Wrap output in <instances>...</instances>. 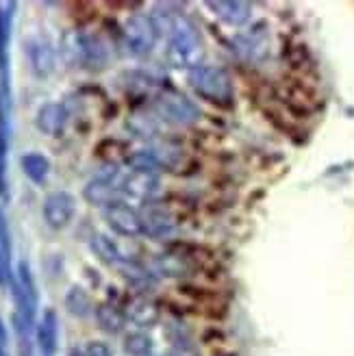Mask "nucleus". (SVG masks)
I'll use <instances>...</instances> for the list:
<instances>
[{
  "label": "nucleus",
  "mask_w": 354,
  "mask_h": 356,
  "mask_svg": "<svg viewBox=\"0 0 354 356\" xmlns=\"http://www.w3.org/2000/svg\"><path fill=\"white\" fill-rule=\"evenodd\" d=\"M170 46H168V59L174 67H181L191 72L193 67L202 65L204 59V44L200 38L198 26L189 17L176 13L174 24L170 31Z\"/></svg>",
  "instance_id": "nucleus-1"
},
{
  "label": "nucleus",
  "mask_w": 354,
  "mask_h": 356,
  "mask_svg": "<svg viewBox=\"0 0 354 356\" xmlns=\"http://www.w3.org/2000/svg\"><path fill=\"white\" fill-rule=\"evenodd\" d=\"M61 55L70 65H81L87 70H102L109 63V50L94 35L70 31L61 40Z\"/></svg>",
  "instance_id": "nucleus-2"
},
{
  "label": "nucleus",
  "mask_w": 354,
  "mask_h": 356,
  "mask_svg": "<svg viewBox=\"0 0 354 356\" xmlns=\"http://www.w3.org/2000/svg\"><path fill=\"white\" fill-rule=\"evenodd\" d=\"M189 85L196 89V94L216 102V104H231L233 100V81L224 67L218 65H198L187 74Z\"/></svg>",
  "instance_id": "nucleus-3"
},
{
  "label": "nucleus",
  "mask_w": 354,
  "mask_h": 356,
  "mask_svg": "<svg viewBox=\"0 0 354 356\" xmlns=\"http://www.w3.org/2000/svg\"><path fill=\"white\" fill-rule=\"evenodd\" d=\"M152 111L156 113L159 120L174 124V127H191V124H196L202 118L198 104L179 92L161 94L156 98Z\"/></svg>",
  "instance_id": "nucleus-4"
},
{
  "label": "nucleus",
  "mask_w": 354,
  "mask_h": 356,
  "mask_svg": "<svg viewBox=\"0 0 354 356\" xmlns=\"http://www.w3.org/2000/svg\"><path fill=\"white\" fill-rule=\"evenodd\" d=\"M159 40V31L152 24L150 15H131L124 24V46L133 57H146L152 52Z\"/></svg>",
  "instance_id": "nucleus-5"
},
{
  "label": "nucleus",
  "mask_w": 354,
  "mask_h": 356,
  "mask_svg": "<svg viewBox=\"0 0 354 356\" xmlns=\"http://www.w3.org/2000/svg\"><path fill=\"white\" fill-rule=\"evenodd\" d=\"M122 200L124 202H137V204H150L156 202L161 193V181L159 174H146V172H131L122 178Z\"/></svg>",
  "instance_id": "nucleus-6"
},
{
  "label": "nucleus",
  "mask_w": 354,
  "mask_h": 356,
  "mask_svg": "<svg viewBox=\"0 0 354 356\" xmlns=\"http://www.w3.org/2000/svg\"><path fill=\"white\" fill-rule=\"evenodd\" d=\"M139 218H141V233L150 239H168L174 235L176 226H179L174 213L159 202L146 204L139 211Z\"/></svg>",
  "instance_id": "nucleus-7"
},
{
  "label": "nucleus",
  "mask_w": 354,
  "mask_h": 356,
  "mask_svg": "<svg viewBox=\"0 0 354 356\" xmlns=\"http://www.w3.org/2000/svg\"><path fill=\"white\" fill-rule=\"evenodd\" d=\"M42 211H44V222L50 228L61 230L74 220L77 198L70 191H52L46 195Z\"/></svg>",
  "instance_id": "nucleus-8"
},
{
  "label": "nucleus",
  "mask_w": 354,
  "mask_h": 356,
  "mask_svg": "<svg viewBox=\"0 0 354 356\" xmlns=\"http://www.w3.org/2000/svg\"><path fill=\"white\" fill-rule=\"evenodd\" d=\"M102 216L107 226L113 230V233L122 235V237H137L144 235L141 233V218L139 211L133 209L129 202H115L109 204L107 209H102Z\"/></svg>",
  "instance_id": "nucleus-9"
},
{
  "label": "nucleus",
  "mask_w": 354,
  "mask_h": 356,
  "mask_svg": "<svg viewBox=\"0 0 354 356\" xmlns=\"http://www.w3.org/2000/svg\"><path fill=\"white\" fill-rule=\"evenodd\" d=\"M15 5H0V89H9V44Z\"/></svg>",
  "instance_id": "nucleus-10"
},
{
  "label": "nucleus",
  "mask_w": 354,
  "mask_h": 356,
  "mask_svg": "<svg viewBox=\"0 0 354 356\" xmlns=\"http://www.w3.org/2000/svg\"><path fill=\"white\" fill-rule=\"evenodd\" d=\"M127 319L139 328H152L161 319V309L148 296H135L127 307Z\"/></svg>",
  "instance_id": "nucleus-11"
},
{
  "label": "nucleus",
  "mask_w": 354,
  "mask_h": 356,
  "mask_svg": "<svg viewBox=\"0 0 354 356\" xmlns=\"http://www.w3.org/2000/svg\"><path fill=\"white\" fill-rule=\"evenodd\" d=\"M67 124V111L61 102H46L40 106L38 118H35V127H38L44 135L57 137L63 133Z\"/></svg>",
  "instance_id": "nucleus-12"
},
{
  "label": "nucleus",
  "mask_w": 354,
  "mask_h": 356,
  "mask_svg": "<svg viewBox=\"0 0 354 356\" xmlns=\"http://www.w3.org/2000/svg\"><path fill=\"white\" fill-rule=\"evenodd\" d=\"M207 7L214 11L222 22L231 24V26H243L250 20V3H241V0H214V3H207Z\"/></svg>",
  "instance_id": "nucleus-13"
},
{
  "label": "nucleus",
  "mask_w": 354,
  "mask_h": 356,
  "mask_svg": "<svg viewBox=\"0 0 354 356\" xmlns=\"http://www.w3.org/2000/svg\"><path fill=\"white\" fill-rule=\"evenodd\" d=\"M38 341L44 356H55L59 346V317L52 309H46L38 328Z\"/></svg>",
  "instance_id": "nucleus-14"
},
{
  "label": "nucleus",
  "mask_w": 354,
  "mask_h": 356,
  "mask_svg": "<svg viewBox=\"0 0 354 356\" xmlns=\"http://www.w3.org/2000/svg\"><path fill=\"white\" fill-rule=\"evenodd\" d=\"M29 59H31V65H33V72L38 76H48L52 72V67H55V50L50 48L48 42H42V40H33L29 42Z\"/></svg>",
  "instance_id": "nucleus-15"
},
{
  "label": "nucleus",
  "mask_w": 354,
  "mask_h": 356,
  "mask_svg": "<svg viewBox=\"0 0 354 356\" xmlns=\"http://www.w3.org/2000/svg\"><path fill=\"white\" fill-rule=\"evenodd\" d=\"M96 322L104 332L118 334L124 330V326H127V313L120 311L115 305H98L96 307Z\"/></svg>",
  "instance_id": "nucleus-16"
},
{
  "label": "nucleus",
  "mask_w": 354,
  "mask_h": 356,
  "mask_svg": "<svg viewBox=\"0 0 354 356\" xmlns=\"http://www.w3.org/2000/svg\"><path fill=\"white\" fill-rule=\"evenodd\" d=\"M20 163H22L24 174L29 176V181H33L35 185L46 183V178L50 174V161H48L44 154H40V152H29V154L22 156Z\"/></svg>",
  "instance_id": "nucleus-17"
},
{
  "label": "nucleus",
  "mask_w": 354,
  "mask_h": 356,
  "mask_svg": "<svg viewBox=\"0 0 354 356\" xmlns=\"http://www.w3.org/2000/svg\"><path fill=\"white\" fill-rule=\"evenodd\" d=\"M90 245H92V252L102 261V263H107V265H118L122 259H127L122 252H120V248H118V243L111 239V237H107V235H94L92 237V241H90Z\"/></svg>",
  "instance_id": "nucleus-18"
},
{
  "label": "nucleus",
  "mask_w": 354,
  "mask_h": 356,
  "mask_svg": "<svg viewBox=\"0 0 354 356\" xmlns=\"http://www.w3.org/2000/svg\"><path fill=\"white\" fill-rule=\"evenodd\" d=\"M65 309L74 317H87L92 313L94 305H92L90 293H87L83 287H72L65 296Z\"/></svg>",
  "instance_id": "nucleus-19"
},
{
  "label": "nucleus",
  "mask_w": 354,
  "mask_h": 356,
  "mask_svg": "<svg viewBox=\"0 0 354 356\" xmlns=\"http://www.w3.org/2000/svg\"><path fill=\"white\" fill-rule=\"evenodd\" d=\"M159 120L156 113H133L127 122V127L137 135V137H154L159 133Z\"/></svg>",
  "instance_id": "nucleus-20"
},
{
  "label": "nucleus",
  "mask_w": 354,
  "mask_h": 356,
  "mask_svg": "<svg viewBox=\"0 0 354 356\" xmlns=\"http://www.w3.org/2000/svg\"><path fill=\"white\" fill-rule=\"evenodd\" d=\"M127 163L131 168V172H146V174H159L163 168H161V161L156 159L154 150H139V152H133Z\"/></svg>",
  "instance_id": "nucleus-21"
},
{
  "label": "nucleus",
  "mask_w": 354,
  "mask_h": 356,
  "mask_svg": "<svg viewBox=\"0 0 354 356\" xmlns=\"http://www.w3.org/2000/svg\"><path fill=\"white\" fill-rule=\"evenodd\" d=\"M154 272L159 276H185L187 263L176 254H161L154 261Z\"/></svg>",
  "instance_id": "nucleus-22"
},
{
  "label": "nucleus",
  "mask_w": 354,
  "mask_h": 356,
  "mask_svg": "<svg viewBox=\"0 0 354 356\" xmlns=\"http://www.w3.org/2000/svg\"><path fill=\"white\" fill-rule=\"evenodd\" d=\"M124 352L129 356H150L152 339L146 332H129L124 337Z\"/></svg>",
  "instance_id": "nucleus-23"
},
{
  "label": "nucleus",
  "mask_w": 354,
  "mask_h": 356,
  "mask_svg": "<svg viewBox=\"0 0 354 356\" xmlns=\"http://www.w3.org/2000/svg\"><path fill=\"white\" fill-rule=\"evenodd\" d=\"M85 356H113V354H111V348L107 343L92 341V343H87V348H85Z\"/></svg>",
  "instance_id": "nucleus-24"
},
{
  "label": "nucleus",
  "mask_w": 354,
  "mask_h": 356,
  "mask_svg": "<svg viewBox=\"0 0 354 356\" xmlns=\"http://www.w3.org/2000/svg\"><path fill=\"white\" fill-rule=\"evenodd\" d=\"M0 356H7V328L0 319Z\"/></svg>",
  "instance_id": "nucleus-25"
},
{
  "label": "nucleus",
  "mask_w": 354,
  "mask_h": 356,
  "mask_svg": "<svg viewBox=\"0 0 354 356\" xmlns=\"http://www.w3.org/2000/svg\"><path fill=\"white\" fill-rule=\"evenodd\" d=\"M5 278H9L7 270H5V263H3V257H0V284L5 282Z\"/></svg>",
  "instance_id": "nucleus-26"
},
{
  "label": "nucleus",
  "mask_w": 354,
  "mask_h": 356,
  "mask_svg": "<svg viewBox=\"0 0 354 356\" xmlns=\"http://www.w3.org/2000/svg\"><path fill=\"white\" fill-rule=\"evenodd\" d=\"M67 356H85V350H81V348H72L67 352Z\"/></svg>",
  "instance_id": "nucleus-27"
}]
</instances>
